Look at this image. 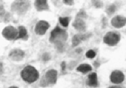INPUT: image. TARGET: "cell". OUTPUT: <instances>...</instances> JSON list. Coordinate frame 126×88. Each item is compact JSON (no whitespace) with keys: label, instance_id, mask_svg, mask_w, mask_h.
Here are the masks:
<instances>
[{"label":"cell","instance_id":"cell-1","mask_svg":"<svg viewBox=\"0 0 126 88\" xmlns=\"http://www.w3.org/2000/svg\"><path fill=\"white\" fill-rule=\"evenodd\" d=\"M22 79L28 83H33L39 78V71L31 65H27L20 72Z\"/></svg>","mask_w":126,"mask_h":88},{"label":"cell","instance_id":"cell-2","mask_svg":"<svg viewBox=\"0 0 126 88\" xmlns=\"http://www.w3.org/2000/svg\"><path fill=\"white\" fill-rule=\"evenodd\" d=\"M67 38V34L64 30H62L61 27L57 26L51 32L50 36V42L54 43L59 47L63 46V42Z\"/></svg>","mask_w":126,"mask_h":88},{"label":"cell","instance_id":"cell-3","mask_svg":"<svg viewBox=\"0 0 126 88\" xmlns=\"http://www.w3.org/2000/svg\"><path fill=\"white\" fill-rule=\"evenodd\" d=\"M120 40V35L115 32H108L104 37V42L109 46H115Z\"/></svg>","mask_w":126,"mask_h":88},{"label":"cell","instance_id":"cell-4","mask_svg":"<svg viewBox=\"0 0 126 88\" xmlns=\"http://www.w3.org/2000/svg\"><path fill=\"white\" fill-rule=\"evenodd\" d=\"M30 7V2L27 1H17L15 2L11 6V8L14 12L18 13V14H23Z\"/></svg>","mask_w":126,"mask_h":88},{"label":"cell","instance_id":"cell-5","mask_svg":"<svg viewBox=\"0 0 126 88\" xmlns=\"http://www.w3.org/2000/svg\"><path fill=\"white\" fill-rule=\"evenodd\" d=\"M3 37L8 40H15L17 37V30L12 26H8L2 30Z\"/></svg>","mask_w":126,"mask_h":88},{"label":"cell","instance_id":"cell-6","mask_svg":"<svg viewBox=\"0 0 126 88\" xmlns=\"http://www.w3.org/2000/svg\"><path fill=\"white\" fill-rule=\"evenodd\" d=\"M49 28V24L45 21H39L35 27V31L39 35H44Z\"/></svg>","mask_w":126,"mask_h":88},{"label":"cell","instance_id":"cell-7","mask_svg":"<svg viewBox=\"0 0 126 88\" xmlns=\"http://www.w3.org/2000/svg\"><path fill=\"white\" fill-rule=\"evenodd\" d=\"M8 56L13 61H20L24 58L25 52L24 51H23L21 49H12L9 52Z\"/></svg>","mask_w":126,"mask_h":88},{"label":"cell","instance_id":"cell-8","mask_svg":"<svg viewBox=\"0 0 126 88\" xmlns=\"http://www.w3.org/2000/svg\"><path fill=\"white\" fill-rule=\"evenodd\" d=\"M124 74L120 71H114L110 75V81L113 84H121L124 81Z\"/></svg>","mask_w":126,"mask_h":88},{"label":"cell","instance_id":"cell-9","mask_svg":"<svg viewBox=\"0 0 126 88\" xmlns=\"http://www.w3.org/2000/svg\"><path fill=\"white\" fill-rule=\"evenodd\" d=\"M125 22H126V19L125 17L118 15V16L114 17L112 19L111 24L113 27H115L116 28H120L125 25Z\"/></svg>","mask_w":126,"mask_h":88},{"label":"cell","instance_id":"cell-10","mask_svg":"<svg viewBox=\"0 0 126 88\" xmlns=\"http://www.w3.org/2000/svg\"><path fill=\"white\" fill-rule=\"evenodd\" d=\"M57 78H58V71L54 69L49 70L45 74V79L48 84H54L57 81Z\"/></svg>","mask_w":126,"mask_h":88},{"label":"cell","instance_id":"cell-11","mask_svg":"<svg viewBox=\"0 0 126 88\" xmlns=\"http://www.w3.org/2000/svg\"><path fill=\"white\" fill-rule=\"evenodd\" d=\"M90 37L89 34H76L73 37V46H76L79 44L81 43L82 41H84L87 40Z\"/></svg>","mask_w":126,"mask_h":88},{"label":"cell","instance_id":"cell-12","mask_svg":"<svg viewBox=\"0 0 126 88\" xmlns=\"http://www.w3.org/2000/svg\"><path fill=\"white\" fill-rule=\"evenodd\" d=\"M73 26L79 31H85L86 29V25H85V21L79 18L75 20V21L73 23Z\"/></svg>","mask_w":126,"mask_h":88},{"label":"cell","instance_id":"cell-13","mask_svg":"<svg viewBox=\"0 0 126 88\" xmlns=\"http://www.w3.org/2000/svg\"><path fill=\"white\" fill-rule=\"evenodd\" d=\"M87 84L90 87H97V76L96 73H91L88 75L87 80Z\"/></svg>","mask_w":126,"mask_h":88},{"label":"cell","instance_id":"cell-14","mask_svg":"<svg viewBox=\"0 0 126 88\" xmlns=\"http://www.w3.org/2000/svg\"><path fill=\"white\" fill-rule=\"evenodd\" d=\"M35 7L38 11H42V10H47L48 9V2L45 0H37L34 3Z\"/></svg>","mask_w":126,"mask_h":88},{"label":"cell","instance_id":"cell-15","mask_svg":"<svg viewBox=\"0 0 126 88\" xmlns=\"http://www.w3.org/2000/svg\"><path fill=\"white\" fill-rule=\"evenodd\" d=\"M76 70L78 71L82 72V73H87L88 71L92 70V68H91V66L88 64H82V65H80L79 67H77Z\"/></svg>","mask_w":126,"mask_h":88},{"label":"cell","instance_id":"cell-16","mask_svg":"<svg viewBox=\"0 0 126 88\" xmlns=\"http://www.w3.org/2000/svg\"><path fill=\"white\" fill-rule=\"evenodd\" d=\"M27 29L24 26H20L18 27V33H17V37L16 39H20V38H24L27 36Z\"/></svg>","mask_w":126,"mask_h":88},{"label":"cell","instance_id":"cell-17","mask_svg":"<svg viewBox=\"0 0 126 88\" xmlns=\"http://www.w3.org/2000/svg\"><path fill=\"white\" fill-rule=\"evenodd\" d=\"M59 21L61 25L63 27H67L69 24V21H70V18L65 17V18H59Z\"/></svg>","mask_w":126,"mask_h":88},{"label":"cell","instance_id":"cell-18","mask_svg":"<svg viewBox=\"0 0 126 88\" xmlns=\"http://www.w3.org/2000/svg\"><path fill=\"white\" fill-rule=\"evenodd\" d=\"M115 11H116V6L114 5H110L107 7L106 12H107V14L109 15H111L112 14H113L114 12H115Z\"/></svg>","mask_w":126,"mask_h":88},{"label":"cell","instance_id":"cell-19","mask_svg":"<svg viewBox=\"0 0 126 88\" xmlns=\"http://www.w3.org/2000/svg\"><path fill=\"white\" fill-rule=\"evenodd\" d=\"M96 56V53L93 50H88L87 52H86V57L87 58H89V59H93Z\"/></svg>","mask_w":126,"mask_h":88},{"label":"cell","instance_id":"cell-20","mask_svg":"<svg viewBox=\"0 0 126 88\" xmlns=\"http://www.w3.org/2000/svg\"><path fill=\"white\" fill-rule=\"evenodd\" d=\"M63 3L69 5H73L74 1H73V0H65V1H63Z\"/></svg>","mask_w":126,"mask_h":88},{"label":"cell","instance_id":"cell-21","mask_svg":"<svg viewBox=\"0 0 126 88\" xmlns=\"http://www.w3.org/2000/svg\"><path fill=\"white\" fill-rule=\"evenodd\" d=\"M43 59L45 61H48L50 59V56L48 55V53H45L44 56H43Z\"/></svg>","mask_w":126,"mask_h":88},{"label":"cell","instance_id":"cell-22","mask_svg":"<svg viewBox=\"0 0 126 88\" xmlns=\"http://www.w3.org/2000/svg\"><path fill=\"white\" fill-rule=\"evenodd\" d=\"M3 72V66H2V62H0V75H1Z\"/></svg>","mask_w":126,"mask_h":88},{"label":"cell","instance_id":"cell-23","mask_svg":"<svg viewBox=\"0 0 126 88\" xmlns=\"http://www.w3.org/2000/svg\"><path fill=\"white\" fill-rule=\"evenodd\" d=\"M61 67H62V71H64L65 70V67H66V63L64 62H62L61 64Z\"/></svg>","mask_w":126,"mask_h":88},{"label":"cell","instance_id":"cell-24","mask_svg":"<svg viewBox=\"0 0 126 88\" xmlns=\"http://www.w3.org/2000/svg\"><path fill=\"white\" fill-rule=\"evenodd\" d=\"M109 88H122V87H120V86H111Z\"/></svg>","mask_w":126,"mask_h":88},{"label":"cell","instance_id":"cell-25","mask_svg":"<svg viewBox=\"0 0 126 88\" xmlns=\"http://www.w3.org/2000/svg\"><path fill=\"white\" fill-rule=\"evenodd\" d=\"M9 88H18V87H11Z\"/></svg>","mask_w":126,"mask_h":88}]
</instances>
